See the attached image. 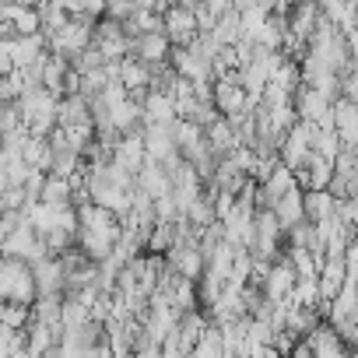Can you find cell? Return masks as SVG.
Masks as SVG:
<instances>
[{
	"mask_svg": "<svg viewBox=\"0 0 358 358\" xmlns=\"http://www.w3.org/2000/svg\"><path fill=\"white\" fill-rule=\"evenodd\" d=\"M162 32L169 36L172 46H190L194 36H197L194 11H190V8H179V4H169V8L162 11Z\"/></svg>",
	"mask_w": 358,
	"mask_h": 358,
	"instance_id": "obj_1",
	"label": "cell"
},
{
	"mask_svg": "<svg viewBox=\"0 0 358 358\" xmlns=\"http://www.w3.org/2000/svg\"><path fill=\"white\" fill-rule=\"evenodd\" d=\"M292 109H295V120H309V123H316V120L327 116L330 99H327L323 92H316L313 85L299 81V85L292 88Z\"/></svg>",
	"mask_w": 358,
	"mask_h": 358,
	"instance_id": "obj_2",
	"label": "cell"
},
{
	"mask_svg": "<svg viewBox=\"0 0 358 358\" xmlns=\"http://www.w3.org/2000/svg\"><path fill=\"white\" fill-rule=\"evenodd\" d=\"M306 344H309V355H313V358H348V348H344V341L337 337V330L330 327V320H320V323L306 334Z\"/></svg>",
	"mask_w": 358,
	"mask_h": 358,
	"instance_id": "obj_3",
	"label": "cell"
},
{
	"mask_svg": "<svg viewBox=\"0 0 358 358\" xmlns=\"http://www.w3.org/2000/svg\"><path fill=\"white\" fill-rule=\"evenodd\" d=\"M330 120H334V130H337L341 144H358V106H355V99L337 95L330 102Z\"/></svg>",
	"mask_w": 358,
	"mask_h": 358,
	"instance_id": "obj_4",
	"label": "cell"
},
{
	"mask_svg": "<svg viewBox=\"0 0 358 358\" xmlns=\"http://www.w3.org/2000/svg\"><path fill=\"white\" fill-rule=\"evenodd\" d=\"M320 4L316 0H295V4L285 11V18H288V32L295 36V39H309L313 36V29H316V22H320Z\"/></svg>",
	"mask_w": 358,
	"mask_h": 358,
	"instance_id": "obj_5",
	"label": "cell"
},
{
	"mask_svg": "<svg viewBox=\"0 0 358 358\" xmlns=\"http://www.w3.org/2000/svg\"><path fill=\"white\" fill-rule=\"evenodd\" d=\"M169 36L162 32V29H151V32H137L134 39H130V53L137 57V60H144V64H158V60H165L169 57Z\"/></svg>",
	"mask_w": 358,
	"mask_h": 358,
	"instance_id": "obj_6",
	"label": "cell"
},
{
	"mask_svg": "<svg viewBox=\"0 0 358 358\" xmlns=\"http://www.w3.org/2000/svg\"><path fill=\"white\" fill-rule=\"evenodd\" d=\"M292 285H295V271H292V264H288V253H281V257L271 264V271H267L264 292H267V299L285 302V299H288V292H292Z\"/></svg>",
	"mask_w": 358,
	"mask_h": 358,
	"instance_id": "obj_7",
	"label": "cell"
},
{
	"mask_svg": "<svg viewBox=\"0 0 358 358\" xmlns=\"http://www.w3.org/2000/svg\"><path fill=\"white\" fill-rule=\"evenodd\" d=\"M134 187H137V190H144L148 197H162V194H169V190H172L165 169H162L158 162H151V158H144V162H141V169L134 172Z\"/></svg>",
	"mask_w": 358,
	"mask_h": 358,
	"instance_id": "obj_8",
	"label": "cell"
},
{
	"mask_svg": "<svg viewBox=\"0 0 358 358\" xmlns=\"http://www.w3.org/2000/svg\"><path fill=\"white\" fill-rule=\"evenodd\" d=\"M172 120H176V116H172ZM141 144H144V158H151V162H162L165 155L176 151L172 134H169V123H144Z\"/></svg>",
	"mask_w": 358,
	"mask_h": 358,
	"instance_id": "obj_9",
	"label": "cell"
},
{
	"mask_svg": "<svg viewBox=\"0 0 358 358\" xmlns=\"http://www.w3.org/2000/svg\"><path fill=\"white\" fill-rule=\"evenodd\" d=\"M29 271H32L36 292H64V271H60L57 257H36L29 264Z\"/></svg>",
	"mask_w": 358,
	"mask_h": 358,
	"instance_id": "obj_10",
	"label": "cell"
},
{
	"mask_svg": "<svg viewBox=\"0 0 358 358\" xmlns=\"http://www.w3.org/2000/svg\"><path fill=\"white\" fill-rule=\"evenodd\" d=\"M78 123H92L88 120V99L81 92L57 95V127H78Z\"/></svg>",
	"mask_w": 358,
	"mask_h": 358,
	"instance_id": "obj_11",
	"label": "cell"
},
{
	"mask_svg": "<svg viewBox=\"0 0 358 358\" xmlns=\"http://www.w3.org/2000/svg\"><path fill=\"white\" fill-rule=\"evenodd\" d=\"M330 215H334V197H330V190H327V187H320V190L306 187V190H302V218L323 222V218H330Z\"/></svg>",
	"mask_w": 358,
	"mask_h": 358,
	"instance_id": "obj_12",
	"label": "cell"
},
{
	"mask_svg": "<svg viewBox=\"0 0 358 358\" xmlns=\"http://www.w3.org/2000/svg\"><path fill=\"white\" fill-rule=\"evenodd\" d=\"M8 50H11V64H15V67H25V64H32V60L46 50V39H43V32L15 36V39L8 43Z\"/></svg>",
	"mask_w": 358,
	"mask_h": 358,
	"instance_id": "obj_13",
	"label": "cell"
},
{
	"mask_svg": "<svg viewBox=\"0 0 358 358\" xmlns=\"http://www.w3.org/2000/svg\"><path fill=\"white\" fill-rule=\"evenodd\" d=\"M85 165V158L74 151V148H50V162H46V172L50 176H64V179H71L78 169Z\"/></svg>",
	"mask_w": 358,
	"mask_h": 358,
	"instance_id": "obj_14",
	"label": "cell"
},
{
	"mask_svg": "<svg viewBox=\"0 0 358 358\" xmlns=\"http://www.w3.org/2000/svg\"><path fill=\"white\" fill-rule=\"evenodd\" d=\"M274 218H278V225L281 229H288L292 222H299L302 218V187H292V190H285L278 201H274Z\"/></svg>",
	"mask_w": 358,
	"mask_h": 358,
	"instance_id": "obj_15",
	"label": "cell"
},
{
	"mask_svg": "<svg viewBox=\"0 0 358 358\" xmlns=\"http://www.w3.org/2000/svg\"><path fill=\"white\" fill-rule=\"evenodd\" d=\"M39 204H46V208H64V204H71V179H64V176H50L46 172V179H43V190H39Z\"/></svg>",
	"mask_w": 358,
	"mask_h": 358,
	"instance_id": "obj_16",
	"label": "cell"
},
{
	"mask_svg": "<svg viewBox=\"0 0 358 358\" xmlns=\"http://www.w3.org/2000/svg\"><path fill=\"white\" fill-rule=\"evenodd\" d=\"M204 130V141H208V148L215 151V155H225L229 148H236V134H232V127H229V120L225 116H215L208 127H201Z\"/></svg>",
	"mask_w": 358,
	"mask_h": 358,
	"instance_id": "obj_17",
	"label": "cell"
},
{
	"mask_svg": "<svg viewBox=\"0 0 358 358\" xmlns=\"http://www.w3.org/2000/svg\"><path fill=\"white\" fill-rule=\"evenodd\" d=\"M172 243H176V222L155 218L151 229H148V236H144V253H165Z\"/></svg>",
	"mask_w": 358,
	"mask_h": 358,
	"instance_id": "obj_18",
	"label": "cell"
},
{
	"mask_svg": "<svg viewBox=\"0 0 358 358\" xmlns=\"http://www.w3.org/2000/svg\"><path fill=\"white\" fill-rule=\"evenodd\" d=\"M211 36L222 43V46H232L239 36H243V22H239V11L236 8H229V11H222L218 18H215V25H211Z\"/></svg>",
	"mask_w": 358,
	"mask_h": 358,
	"instance_id": "obj_19",
	"label": "cell"
},
{
	"mask_svg": "<svg viewBox=\"0 0 358 358\" xmlns=\"http://www.w3.org/2000/svg\"><path fill=\"white\" fill-rule=\"evenodd\" d=\"M22 162L29 169H43L46 172V162H50V141L46 134H29L25 144H22Z\"/></svg>",
	"mask_w": 358,
	"mask_h": 358,
	"instance_id": "obj_20",
	"label": "cell"
},
{
	"mask_svg": "<svg viewBox=\"0 0 358 358\" xmlns=\"http://www.w3.org/2000/svg\"><path fill=\"white\" fill-rule=\"evenodd\" d=\"M169 302H172V309H176V313L194 309V306H197V281L179 274V278L172 281V288H169Z\"/></svg>",
	"mask_w": 358,
	"mask_h": 358,
	"instance_id": "obj_21",
	"label": "cell"
},
{
	"mask_svg": "<svg viewBox=\"0 0 358 358\" xmlns=\"http://www.w3.org/2000/svg\"><path fill=\"white\" fill-rule=\"evenodd\" d=\"M187 222L190 225H197V229H204V225H211V222H218V215H215V201L211 197H204V194H197L190 204H187Z\"/></svg>",
	"mask_w": 358,
	"mask_h": 358,
	"instance_id": "obj_22",
	"label": "cell"
},
{
	"mask_svg": "<svg viewBox=\"0 0 358 358\" xmlns=\"http://www.w3.org/2000/svg\"><path fill=\"white\" fill-rule=\"evenodd\" d=\"M327 190H330L334 201H341V197H358V172H330Z\"/></svg>",
	"mask_w": 358,
	"mask_h": 358,
	"instance_id": "obj_23",
	"label": "cell"
},
{
	"mask_svg": "<svg viewBox=\"0 0 358 358\" xmlns=\"http://www.w3.org/2000/svg\"><path fill=\"white\" fill-rule=\"evenodd\" d=\"M64 130V141H67V148H74L78 155H85L88 148H92V141H95V130H92V123H78V127H60Z\"/></svg>",
	"mask_w": 358,
	"mask_h": 358,
	"instance_id": "obj_24",
	"label": "cell"
},
{
	"mask_svg": "<svg viewBox=\"0 0 358 358\" xmlns=\"http://www.w3.org/2000/svg\"><path fill=\"white\" fill-rule=\"evenodd\" d=\"M29 320H32V309L25 302H4V309H0V323H4V327L22 330Z\"/></svg>",
	"mask_w": 358,
	"mask_h": 358,
	"instance_id": "obj_25",
	"label": "cell"
},
{
	"mask_svg": "<svg viewBox=\"0 0 358 358\" xmlns=\"http://www.w3.org/2000/svg\"><path fill=\"white\" fill-rule=\"evenodd\" d=\"M22 88H25V81H22V71L18 67L0 74V102H18Z\"/></svg>",
	"mask_w": 358,
	"mask_h": 358,
	"instance_id": "obj_26",
	"label": "cell"
},
{
	"mask_svg": "<svg viewBox=\"0 0 358 358\" xmlns=\"http://www.w3.org/2000/svg\"><path fill=\"white\" fill-rule=\"evenodd\" d=\"M74 92H81V74L67 67L64 78H60V92H57V95H74Z\"/></svg>",
	"mask_w": 358,
	"mask_h": 358,
	"instance_id": "obj_27",
	"label": "cell"
},
{
	"mask_svg": "<svg viewBox=\"0 0 358 358\" xmlns=\"http://www.w3.org/2000/svg\"><path fill=\"white\" fill-rule=\"evenodd\" d=\"M15 64H11V50H8V43L4 39H0V74H4V71H11Z\"/></svg>",
	"mask_w": 358,
	"mask_h": 358,
	"instance_id": "obj_28",
	"label": "cell"
},
{
	"mask_svg": "<svg viewBox=\"0 0 358 358\" xmlns=\"http://www.w3.org/2000/svg\"><path fill=\"white\" fill-rule=\"evenodd\" d=\"M172 4H179V8H190V11H194L197 4H204V0H172Z\"/></svg>",
	"mask_w": 358,
	"mask_h": 358,
	"instance_id": "obj_29",
	"label": "cell"
},
{
	"mask_svg": "<svg viewBox=\"0 0 358 358\" xmlns=\"http://www.w3.org/2000/svg\"><path fill=\"white\" fill-rule=\"evenodd\" d=\"M18 8H36V0H15Z\"/></svg>",
	"mask_w": 358,
	"mask_h": 358,
	"instance_id": "obj_30",
	"label": "cell"
}]
</instances>
